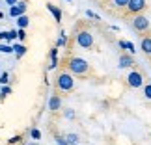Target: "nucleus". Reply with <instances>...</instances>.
<instances>
[{
  "label": "nucleus",
  "instance_id": "f257e3e1",
  "mask_svg": "<svg viewBox=\"0 0 151 145\" xmlns=\"http://www.w3.org/2000/svg\"><path fill=\"white\" fill-rule=\"evenodd\" d=\"M67 67L69 71L73 74H77V76H86V74L90 73V63L84 60V58H69L67 60Z\"/></svg>",
  "mask_w": 151,
  "mask_h": 145
},
{
  "label": "nucleus",
  "instance_id": "f03ea898",
  "mask_svg": "<svg viewBox=\"0 0 151 145\" xmlns=\"http://www.w3.org/2000/svg\"><path fill=\"white\" fill-rule=\"evenodd\" d=\"M56 86H58V89L60 91H71L75 88V78H73V74L71 73H60L58 74V78H56Z\"/></svg>",
  "mask_w": 151,
  "mask_h": 145
},
{
  "label": "nucleus",
  "instance_id": "7ed1b4c3",
  "mask_svg": "<svg viewBox=\"0 0 151 145\" xmlns=\"http://www.w3.org/2000/svg\"><path fill=\"white\" fill-rule=\"evenodd\" d=\"M75 41H77V45L82 47V49H91V47H93V36H91V32H88V30L77 32Z\"/></svg>",
  "mask_w": 151,
  "mask_h": 145
},
{
  "label": "nucleus",
  "instance_id": "20e7f679",
  "mask_svg": "<svg viewBox=\"0 0 151 145\" xmlns=\"http://www.w3.org/2000/svg\"><path fill=\"white\" fill-rule=\"evenodd\" d=\"M131 24H132V28H134L138 34H146V32H149V19H147V17H144V15H140V13L132 17Z\"/></svg>",
  "mask_w": 151,
  "mask_h": 145
},
{
  "label": "nucleus",
  "instance_id": "39448f33",
  "mask_svg": "<svg viewBox=\"0 0 151 145\" xmlns=\"http://www.w3.org/2000/svg\"><path fill=\"white\" fill-rule=\"evenodd\" d=\"M127 84H129V88H142L144 86V76H142V73H138V71H131L129 74H127Z\"/></svg>",
  "mask_w": 151,
  "mask_h": 145
},
{
  "label": "nucleus",
  "instance_id": "423d86ee",
  "mask_svg": "<svg viewBox=\"0 0 151 145\" xmlns=\"http://www.w3.org/2000/svg\"><path fill=\"white\" fill-rule=\"evenodd\" d=\"M144 9H146V0H129V4H127V11L131 15H138Z\"/></svg>",
  "mask_w": 151,
  "mask_h": 145
},
{
  "label": "nucleus",
  "instance_id": "0eeeda50",
  "mask_svg": "<svg viewBox=\"0 0 151 145\" xmlns=\"http://www.w3.org/2000/svg\"><path fill=\"white\" fill-rule=\"evenodd\" d=\"M134 65V60H132V56H129V54H121L119 56V69H127V67H132Z\"/></svg>",
  "mask_w": 151,
  "mask_h": 145
},
{
  "label": "nucleus",
  "instance_id": "6e6552de",
  "mask_svg": "<svg viewBox=\"0 0 151 145\" xmlns=\"http://www.w3.org/2000/svg\"><path fill=\"white\" fill-rule=\"evenodd\" d=\"M60 106H62V99L58 95H50V99H49V110L56 112V110H60Z\"/></svg>",
  "mask_w": 151,
  "mask_h": 145
},
{
  "label": "nucleus",
  "instance_id": "1a4fd4ad",
  "mask_svg": "<svg viewBox=\"0 0 151 145\" xmlns=\"http://www.w3.org/2000/svg\"><path fill=\"white\" fill-rule=\"evenodd\" d=\"M47 9L52 13V17H54V21H56V22H60V21H62V9L58 8V6H54V4H50V2H49V4H47Z\"/></svg>",
  "mask_w": 151,
  "mask_h": 145
},
{
  "label": "nucleus",
  "instance_id": "9d476101",
  "mask_svg": "<svg viewBox=\"0 0 151 145\" xmlns=\"http://www.w3.org/2000/svg\"><path fill=\"white\" fill-rule=\"evenodd\" d=\"M140 49H142V52H144V54L151 56V37H149V36H147V37H142Z\"/></svg>",
  "mask_w": 151,
  "mask_h": 145
},
{
  "label": "nucleus",
  "instance_id": "9b49d317",
  "mask_svg": "<svg viewBox=\"0 0 151 145\" xmlns=\"http://www.w3.org/2000/svg\"><path fill=\"white\" fill-rule=\"evenodd\" d=\"M58 67V47L50 49V65H49V71Z\"/></svg>",
  "mask_w": 151,
  "mask_h": 145
},
{
  "label": "nucleus",
  "instance_id": "f8f14e48",
  "mask_svg": "<svg viewBox=\"0 0 151 145\" xmlns=\"http://www.w3.org/2000/svg\"><path fill=\"white\" fill-rule=\"evenodd\" d=\"M118 45H119V49H123V50H129V54H134V45H132L131 41H123V39H121V41H118Z\"/></svg>",
  "mask_w": 151,
  "mask_h": 145
},
{
  "label": "nucleus",
  "instance_id": "ddd939ff",
  "mask_svg": "<svg viewBox=\"0 0 151 145\" xmlns=\"http://www.w3.org/2000/svg\"><path fill=\"white\" fill-rule=\"evenodd\" d=\"M13 52H15L17 58H22V56L26 54V47H24V45H21V43H15L13 45Z\"/></svg>",
  "mask_w": 151,
  "mask_h": 145
},
{
  "label": "nucleus",
  "instance_id": "4468645a",
  "mask_svg": "<svg viewBox=\"0 0 151 145\" xmlns=\"http://www.w3.org/2000/svg\"><path fill=\"white\" fill-rule=\"evenodd\" d=\"M28 22H30V19H28L24 13L17 17V26H19V28H26V26H28Z\"/></svg>",
  "mask_w": 151,
  "mask_h": 145
},
{
  "label": "nucleus",
  "instance_id": "2eb2a0df",
  "mask_svg": "<svg viewBox=\"0 0 151 145\" xmlns=\"http://www.w3.org/2000/svg\"><path fill=\"white\" fill-rule=\"evenodd\" d=\"M9 15H11V17H15V19H17L19 15H22V11L19 9V6L15 4V6H11V8H9Z\"/></svg>",
  "mask_w": 151,
  "mask_h": 145
},
{
  "label": "nucleus",
  "instance_id": "dca6fc26",
  "mask_svg": "<svg viewBox=\"0 0 151 145\" xmlns=\"http://www.w3.org/2000/svg\"><path fill=\"white\" fill-rule=\"evenodd\" d=\"M0 52H2V54H11V52H13V45H0Z\"/></svg>",
  "mask_w": 151,
  "mask_h": 145
},
{
  "label": "nucleus",
  "instance_id": "f3484780",
  "mask_svg": "<svg viewBox=\"0 0 151 145\" xmlns=\"http://www.w3.org/2000/svg\"><path fill=\"white\" fill-rule=\"evenodd\" d=\"M144 97L147 99V101H151V84H144Z\"/></svg>",
  "mask_w": 151,
  "mask_h": 145
},
{
  "label": "nucleus",
  "instance_id": "a211bd4d",
  "mask_svg": "<svg viewBox=\"0 0 151 145\" xmlns=\"http://www.w3.org/2000/svg\"><path fill=\"white\" fill-rule=\"evenodd\" d=\"M65 43H67V36H65V32H62L60 34V39L56 41V47H63Z\"/></svg>",
  "mask_w": 151,
  "mask_h": 145
},
{
  "label": "nucleus",
  "instance_id": "6ab92c4d",
  "mask_svg": "<svg viewBox=\"0 0 151 145\" xmlns=\"http://www.w3.org/2000/svg\"><path fill=\"white\" fill-rule=\"evenodd\" d=\"M65 140L69 141V145H71V143H77L78 141V134H73V132H71V134L65 136Z\"/></svg>",
  "mask_w": 151,
  "mask_h": 145
},
{
  "label": "nucleus",
  "instance_id": "aec40b11",
  "mask_svg": "<svg viewBox=\"0 0 151 145\" xmlns=\"http://www.w3.org/2000/svg\"><path fill=\"white\" fill-rule=\"evenodd\" d=\"M17 39H19V41H24V39H26V32H24V28H19V30H17Z\"/></svg>",
  "mask_w": 151,
  "mask_h": 145
},
{
  "label": "nucleus",
  "instance_id": "412c9836",
  "mask_svg": "<svg viewBox=\"0 0 151 145\" xmlns=\"http://www.w3.org/2000/svg\"><path fill=\"white\" fill-rule=\"evenodd\" d=\"M127 4H129V0H114L116 8H127Z\"/></svg>",
  "mask_w": 151,
  "mask_h": 145
},
{
  "label": "nucleus",
  "instance_id": "4be33fe9",
  "mask_svg": "<svg viewBox=\"0 0 151 145\" xmlns=\"http://www.w3.org/2000/svg\"><path fill=\"white\" fill-rule=\"evenodd\" d=\"M11 93V88H9V86H2V89H0V95H2V97H6V95H9Z\"/></svg>",
  "mask_w": 151,
  "mask_h": 145
},
{
  "label": "nucleus",
  "instance_id": "5701e85b",
  "mask_svg": "<svg viewBox=\"0 0 151 145\" xmlns=\"http://www.w3.org/2000/svg\"><path fill=\"white\" fill-rule=\"evenodd\" d=\"M30 136L34 138V140H39V138H41V132H39L37 129H32L30 130Z\"/></svg>",
  "mask_w": 151,
  "mask_h": 145
},
{
  "label": "nucleus",
  "instance_id": "b1692460",
  "mask_svg": "<svg viewBox=\"0 0 151 145\" xmlns=\"http://www.w3.org/2000/svg\"><path fill=\"white\" fill-rule=\"evenodd\" d=\"M8 78H9V74H8V73H2V74H0V84H2V86L8 84V82H9Z\"/></svg>",
  "mask_w": 151,
  "mask_h": 145
},
{
  "label": "nucleus",
  "instance_id": "393cba45",
  "mask_svg": "<svg viewBox=\"0 0 151 145\" xmlns=\"http://www.w3.org/2000/svg\"><path fill=\"white\" fill-rule=\"evenodd\" d=\"M56 143H58V145H69V141H67L63 136H56Z\"/></svg>",
  "mask_w": 151,
  "mask_h": 145
},
{
  "label": "nucleus",
  "instance_id": "a878e982",
  "mask_svg": "<svg viewBox=\"0 0 151 145\" xmlns=\"http://www.w3.org/2000/svg\"><path fill=\"white\" fill-rule=\"evenodd\" d=\"M21 140H22L21 136H13V138H9V140H8V143H11V145H13V143H19Z\"/></svg>",
  "mask_w": 151,
  "mask_h": 145
},
{
  "label": "nucleus",
  "instance_id": "bb28decb",
  "mask_svg": "<svg viewBox=\"0 0 151 145\" xmlns=\"http://www.w3.org/2000/svg\"><path fill=\"white\" fill-rule=\"evenodd\" d=\"M86 17H90V19H97V21H99V15H97V13H93V11H86Z\"/></svg>",
  "mask_w": 151,
  "mask_h": 145
},
{
  "label": "nucleus",
  "instance_id": "cd10ccee",
  "mask_svg": "<svg viewBox=\"0 0 151 145\" xmlns=\"http://www.w3.org/2000/svg\"><path fill=\"white\" fill-rule=\"evenodd\" d=\"M17 6H19V9L22 11V13L26 11V2H22V0H19V2H17Z\"/></svg>",
  "mask_w": 151,
  "mask_h": 145
},
{
  "label": "nucleus",
  "instance_id": "c85d7f7f",
  "mask_svg": "<svg viewBox=\"0 0 151 145\" xmlns=\"http://www.w3.org/2000/svg\"><path fill=\"white\" fill-rule=\"evenodd\" d=\"M65 117H69V119L75 117V112H73V110H65Z\"/></svg>",
  "mask_w": 151,
  "mask_h": 145
},
{
  "label": "nucleus",
  "instance_id": "c756f323",
  "mask_svg": "<svg viewBox=\"0 0 151 145\" xmlns=\"http://www.w3.org/2000/svg\"><path fill=\"white\" fill-rule=\"evenodd\" d=\"M17 2H19V0H6V4H8V6H15Z\"/></svg>",
  "mask_w": 151,
  "mask_h": 145
},
{
  "label": "nucleus",
  "instance_id": "7c9ffc66",
  "mask_svg": "<svg viewBox=\"0 0 151 145\" xmlns=\"http://www.w3.org/2000/svg\"><path fill=\"white\" fill-rule=\"evenodd\" d=\"M0 19H4V13H2V11H0Z\"/></svg>",
  "mask_w": 151,
  "mask_h": 145
},
{
  "label": "nucleus",
  "instance_id": "2f4dec72",
  "mask_svg": "<svg viewBox=\"0 0 151 145\" xmlns=\"http://www.w3.org/2000/svg\"><path fill=\"white\" fill-rule=\"evenodd\" d=\"M65 2H73V0H65Z\"/></svg>",
  "mask_w": 151,
  "mask_h": 145
},
{
  "label": "nucleus",
  "instance_id": "473e14b6",
  "mask_svg": "<svg viewBox=\"0 0 151 145\" xmlns=\"http://www.w3.org/2000/svg\"><path fill=\"white\" fill-rule=\"evenodd\" d=\"M71 145H77V143H71Z\"/></svg>",
  "mask_w": 151,
  "mask_h": 145
},
{
  "label": "nucleus",
  "instance_id": "72a5a7b5",
  "mask_svg": "<svg viewBox=\"0 0 151 145\" xmlns=\"http://www.w3.org/2000/svg\"><path fill=\"white\" fill-rule=\"evenodd\" d=\"M32 145H36V143H32Z\"/></svg>",
  "mask_w": 151,
  "mask_h": 145
}]
</instances>
